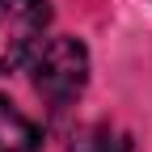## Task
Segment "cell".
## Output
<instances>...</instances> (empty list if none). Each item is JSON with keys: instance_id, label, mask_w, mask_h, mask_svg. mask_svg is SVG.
I'll return each instance as SVG.
<instances>
[{"instance_id": "6da1fadb", "label": "cell", "mask_w": 152, "mask_h": 152, "mask_svg": "<svg viewBox=\"0 0 152 152\" xmlns=\"http://www.w3.org/2000/svg\"><path fill=\"white\" fill-rule=\"evenodd\" d=\"M30 72H34V89L42 93L47 102L68 106L72 97H80V89L89 85V51H85L80 38H72V34L47 38V42L34 51Z\"/></svg>"}, {"instance_id": "7a4b0ae2", "label": "cell", "mask_w": 152, "mask_h": 152, "mask_svg": "<svg viewBox=\"0 0 152 152\" xmlns=\"http://www.w3.org/2000/svg\"><path fill=\"white\" fill-rule=\"evenodd\" d=\"M47 26H51L47 0H0V76L34 59V51L47 42Z\"/></svg>"}, {"instance_id": "3957f363", "label": "cell", "mask_w": 152, "mask_h": 152, "mask_svg": "<svg viewBox=\"0 0 152 152\" xmlns=\"http://www.w3.org/2000/svg\"><path fill=\"white\" fill-rule=\"evenodd\" d=\"M0 152H42V131L4 97H0Z\"/></svg>"}, {"instance_id": "277c9868", "label": "cell", "mask_w": 152, "mask_h": 152, "mask_svg": "<svg viewBox=\"0 0 152 152\" xmlns=\"http://www.w3.org/2000/svg\"><path fill=\"white\" fill-rule=\"evenodd\" d=\"M68 152H131V144H127L123 131H114V127H89V131L76 135V144Z\"/></svg>"}]
</instances>
